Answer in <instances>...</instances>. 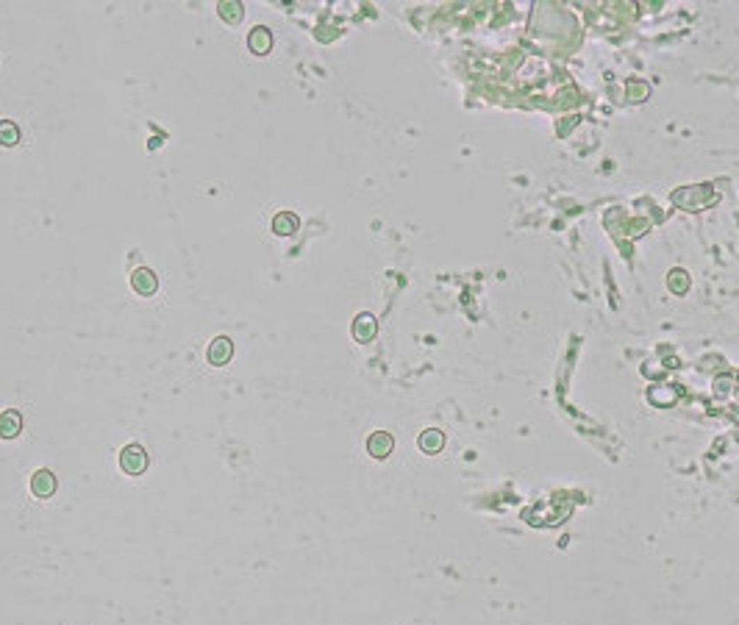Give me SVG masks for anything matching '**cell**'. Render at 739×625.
<instances>
[{
  "mask_svg": "<svg viewBox=\"0 0 739 625\" xmlns=\"http://www.w3.org/2000/svg\"><path fill=\"white\" fill-rule=\"evenodd\" d=\"M297 225H300V219H297L292 211H281V214H275V219H272V231H275L278 236H292V233L297 231Z\"/></svg>",
  "mask_w": 739,
  "mask_h": 625,
  "instance_id": "9",
  "label": "cell"
},
{
  "mask_svg": "<svg viewBox=\"0 0 739 625\" xmlns=\"http://www.w3.org/2000/svg\"><path fill=\"white\" fill-rule=\"evenodd\" d=\"M20 431H22V417L17 412L8 409L0 415V439H14V436H20Z\"/></svg>",
  "mask_w": 739,
  "mask_h": 625,
  "instance_id": "8",
  "label": "cell"
},
{
  "mask_svg": "<svg viewBox=\"0 0 739 625\" xmlns=\"http://www.w3.org/2000/svg\"><path fill=\"white\" fill-rule=\"evenodd\" d=\"M56 486H59V481H56V475L50 470H36L31 475V492L36 497H50L56 492Z\"/></svg>",
  "mask_w": 739,
  "mask_h": 625,
  "instance_id": "2",
  "label": "cell"
},
{
  "mask_svg": "<svg viewBox=\"0 0 739 625\" xmlns=\"http://www.w3.org/2000/svg\"><path fill=\"white\" fill-rule=\"evenodd\" d=\"M20 142V125L11 120H0V145L14 148Z\"/></svg>",
  "mask_w": 739,
  "mask_h": 625,
  "instance_id": "12",
  "label": "cell"
},
{
  "mask_svg": "<svg viewBox=\"0 0 739 625\" xmlns=\"http://www.w3.org/2000/svg\"><path fill=\"white\" fill-rule=\"evenodd\" d=\"M231 356H234V342L228 337H217L209 345V362L212 364H226V362H231Z\"/></svg>",
  "mask_w": 739,
  "mask_h": 625,
  "instance_id": "5",
  "label": "cell"
},
{
  "mask_svg": "<svg viewBox=\"0 0 739 625\" xmlns=\"http://www.w3.org/2000/svg\"><path fill=\"white\" fill-rule=\"evenodd\" d=\"M247 47H250L256 56H264V53H270V47H272V33H270L264 25L253 28V31H250V36H247Z\"/></svg>",
  "mask_w": 739,
  "mask_h": 625,
  "instance_id": "6",
  "label": "cell"
},
{
  "mask_svg": "<svg viewBox=\"0 0 739 625\" xmlns=\"http://www.w3.org/2000/svg\"><path fill=\"white\" fill-rule=\"evenodd\" d=\"M375 331H378L375 317H370V314H359V317L353 320V337H356L359 342H370V339L375 337Z\"/></svg>",
  "mask_w": 739,
  "mask_h": 625,
  "instance_id": "7",
  "label": "cell"
},
{
  "mask_svg": "<svg viewBox=\"0 0 739 625\" xmlns=\"http://www.w3.org/2000/svg\"><path fill=\"white\" fill-rule=\"evenodd\" d=\"M148 461L150 458H148V450L142 445H125L120 453V467L128 475H142L148 470Z\"/></svg>",
  "mask_w": 739,
  "mask_h": 625,
  "instance_id": "1",
  "label": "cell"
},
{
  "mask_svg": "<svg viewBox=\"0 0 739 625\" xmlns=\"http://www.w3.org/2000/svg\"><path fill=\"white\" fill-rule=\"evenodd\" d=\"M220 17L228 22V25H237V22H242V17H245V8H242V3H237V0H228V3H220Z\"/></svg>",
  "mask_w": 739,
  "mask_h": 625,
  "instance_id": "11",
  "label": "cell"
},
{
  "mask_svg": "<svg viewBox=\"0 0 739 625\" xmlns=\"http://www.w3.org/2000/svg\"><path fill=\"white\" fill-rule=\"evenodd\" d=\"M392 447H395V439H392L387 431H375V433L367 439V450H370V456H375V458H387V456L392 453Z\"/></svg>",
  "mask_w": 739,
  "mask_h": 625,
  "instance_id": "4",
  "label": "cell"
},
{
  "mask_svg": "<svg viewBox=\"0 0 739 625\" xmlns=\"http://www.w3.org/2000/svg\"><path fill=\"white\" fill-rule=\"evenodd\" d=\"M442 447H445V433H442V431L428 428V431L420 433V450H426V453H439Z\"/></svg>",
  "mask_w": 739,
  "mask_h": 625,
  "instance_id": "10",
  "label": "cell"
},
{
  "mask_svg": "<svg viewBox=\"0 0 739 625\" xmlns=\"http://www.w3.org/2000/svg\"><path fill=\"white\" fill-rule=\"evenodd\" d=\"M131 286L142 295V298H150V295H156V289H159V281H156V275H153V270H145V267H139L134 275H131Z\"/></svg>",
  "mask_w": 739,
  "mask_h": 625,
  "instance_id": "3",
  "label": "cell"
}]
</instances>
